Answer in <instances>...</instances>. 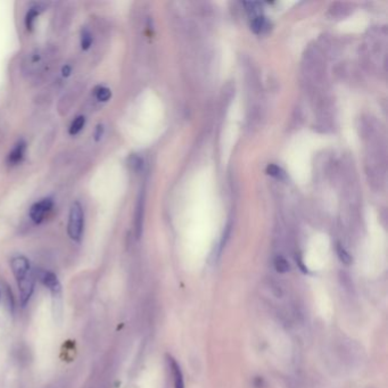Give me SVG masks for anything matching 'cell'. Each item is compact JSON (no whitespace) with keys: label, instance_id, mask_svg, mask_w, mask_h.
<instances>
[{"label":"cell","instance_id":"2","mask_svg":"<svg viewBox=\"0 0 388 388\" xmlns=\"http://www.w3.org/2000/svg\"><path fill=\"white\" fill-rule=\"evenodd\" d=\"M42 283L50 291L52 296V310H54L55 319L62 317L63 302H62V288L57 277L51 272H44L42 277Z\"/></svg>","mask_w":388,"mask_h":388},{"label":"cell","instance_id":"5","mask_svg":"<svg viewBox=\"0 0 388 388\" xmlns=\"http://www.w3.org/2000/svg\"><path fill=\"white\" fill-rule=\"evenodd\" d=\"M11 270H13L14 275L16 277V280H21L24 277H26L28 273L31 272L30 270V263L26 260V257L24 256H16L11 260Z\"/></svg>","mask_w":388,"mask_h":388},{"label":"cell","instance_id":"4","mask_svg":"<svg viewBox=\"0 0 388 388\" xmlns=\"http://www.w3.org/2000/svg\"><path fill=\"white\" fill-rule=\"evenodd\" d=\"M18 288H19V298H21V303L23 305H25L30 297L32 295V292H33V287H34V278L32 272L28 273L26 277H24L23 279L18 280Z\"/></svg>","mask_w":388,"mask_h":388},{"label":"cell","instance_id":"10","mask_svg":"<svg viewBox=\"0 0 388 388\" xmlns=\"http://www.w3.org/2000/svg\"><path fill=\"white\" fill-rule=\"evenodd\" d=\"M84 124H85L84 116H77L76 118H74V121L72 122L71 125H69V130H68L69 134H72V136H75V134L79 133L81 130L83 129Z\"/></svg>","mask_w":388,"mask_h":388},{"label":"cell","instance_id":"18","mask_svg":"<svg viewBox=\"0 0 388 388\" xmlns=\"http://www.w3.org/2000/svg\"><path fill=\"white\" fill-rule=\"evenodd\" d=\"M62 73H63V76H68L69 74H71V67H69L68 65H66V66H64Z\"/></svg>","mask_w":388,"mask_h":388},{"label":"cell","instance_id":"8","mask_svg":"<svg viewBox=\"0 0 388 388\" xmlns=\"http://www.w3.org/2000/svg\"><path fill=\"white\" fill-rule=\"evenodd\" d=\"M142 216H144V194L140 195L138 199V205L136 211V230L137 236L140 237L142 229Z\"/></svg>","mask_w":388,"mask_h":388},{"label":"cell","instance_id":"9","mask_svg":"<svg viewBox=\"0 0 388 388\" xmlns=\"http://www.w3.org/2000/svg\"><path fill=\"white\" fill-rule=\"evenodd\" d=\"M41 8L39 7V5H36L35 7H32L30 10L27 11L26 14V18H25V25L27 27V30H32L33 27V23L36 16H38L40 13H41Z\"/></svg>","mask_w":388,"mask_h":388},{"label":"cell","instance_id":"7","mask_svg":"<svg viewBox=\"0 0 388 388\" xmlns=\"http://www.w3.org/2000/svg\"><path fill=\"white\" fill-rule=\"evenodd\" d=\"M169 362H170V368H171V371H172V376H173L174 388H185L182 371L180 369V367H179L178 362L172 358H169Z\"/></svg>","mask_w":388,"mask_h":388},{"label":"cell","instance_id":"14","mask_svg":"<svg viewBox=\"0 0 388 388\" xmlns=\"http://www.w3.org/2000/svg\"><path fill=\"white\" fill-rule=\"evenodd\" d=\"M337 254H338V257H340V260L344 264L352 263V257H351V255L347 253V251L342 246V245H337Z\"/></svg>","mask_w":388,"mask_h":388},{"label":"cell","instance_id":"3","mask_svg":"<svg viewBox=\"0 0 388 388\" xmlns=\"http://www.w3.org/2000/svg\"><path fill=\"white\" fill-rule=\"evenodd\" d=\"M52 205H54V203H52L51 198H43L40 202L33 204L30 210V216L32 221L34 223H41L43 221L44 216H46L48 212L52 208Z\"/></svg>","mask_w":388,"mask_h":388},{"label":"cell","instance_id":"11","mask_svg":"<svg viewBox=\"0 0 388 388\" xmlns=\"http://www.w3.org/2000/svg\"><path fill=\"white\" fill-rule=\"evenodd\" d=\"M275 268L279 273H286L289 271L291 265H289L288 261L284 256H277L275 259Z\"/></svg>","mask_w":388,"mask_h":388},{"label":"cell","instance_id":"13","mask_svg":"<svg viewBox=\"0 0 388 388\" xmlns=\"http://www.w3.org/2000/svg\"><path fill=\"white\" fill-rule=\"evenodd\" d=\"M91 43H92V36L90 34V32L88 30H84L82 32V34H81V48H82L83 50H88V49L90 48Z\"/></svg>","mask_w":388,"mask_h":388},{"label":"cell","instance_id":"12","mask_svg":"<svg viewBox=\"0 0 388 388\" xmlns=\"http://www.w3.org/2000/svg\"><path fill=\"white\" fill-rule=\"evenodd\" d=\"M96 95V98L99 101H107L109 98H111L112 96V92L111 90H109L108 88H105V87H99L96 90L95 92Z\"/></svg>","mask_w":388,"mask_h":388},{"label":"cell","instance_id":"15","mask_svg":"<svg viewBox=\"0 0 388 388\" xmlns=\"http://www.w3.org/2000/svg\"><path fill=\"white\" fill-rule=\"evenodd\" d=\"M265 25V19L264 17H261V16H257L252 22V30L255 32V33H260L262 32L263 27Z\"/></svg>","mask_w":388,"mask_h":388},{"label":"cell","instance_id":"17","mask_svg":"<svg viewBox=\"0 0 388 388\" xmlns=\"http://www.w3.org/2000/svg\"><path fill=\"white\" fill-rule=\"evenodd\" d=\"M103 133H104V126L99 124V125L97 126V130H96V133H95L96 140H99V139L101 138V136H103Z\"/></svg>","mask_w":388,"mask_h":388},{"label":"cell","instance_id":"6","mask_svg":"<svg viewBox=\"0 0 388 388\" xmlns=\"http://www.w3.org/2000/svg\"><path fill=\"white\" fill-rule=\"evenodd\" d=\"M25 150H26L25 142L24 141L17 142L13 148V150L9 153V156H8V162H9V164L15 165L21 162L24 157V154H25Z\"/></svg>","mask_w":388,"mask_h":388},{"label":"cell","instance_id":"1","mask_svg":"<svg viewBox=\"0 0 388 388\" xmlns=\"http://www.w3.org/2000/svg\"><path fill=\"white\" fill-rule=\"evenodd\" d=\"M83 224H84V214L82 206L80 203L74 202L69 208L68 214V224L67 231L69 237L75 242H80L81 237L83 232Z\"/></svg>","mask_w":388,"mask_h":388},{"label":"cell","instance_id":"16","mask_svg":"<svg viewBox=\"0 0 388 388\" xmlns=\"http://www.w3.org/2000/svg\"><path fill=\"white\" fill-rule=\"evenodd\" d=\"M268 173L272 175V177H276V178H280L281 175H283V172H281V170L277 165H269L268 166Z\"/></svg>","mask_w":388,"mask_h":388}]
</instances>
